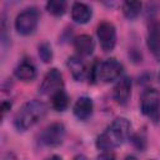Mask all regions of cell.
Instances as JSON below:
<instances>
[{
  "label": "cell",
  "mask_w": 160,
  "mask_h": 160,
  "mask_svg": "<svg viewBox=\"0 0 160 160\" xmlns=\"http://www.w3.org/2000/svg\"><path fill=\"white\" fill-rule=\"evenodd\" d=\"M130 122L125 118H118L115 119L108 129L100 134L96 139V148L102 151L112 150L118 146H120L129 136L130 134Z\"/></svg>",
  "instance_id": "cell-1"
},
{
  "label": "cell",
  "mask_w": 160,
  "mask_h": 160,
  "mask_svg": "<svg viewBox=\"0 0 160 160\" xmlns=\"http://www.w3.org/2000/svg\"><path fill=\"white\" fill-rule=\"evenodd\" d=\"M48 111V106L40 100L25 102L14 118V125L19 131H25L39 122Z\"/></svg>",
  "instance_id": "cell-2"
},
{
  "label": "cell",
  "mask_w": 160,
  "mask_h": 160,
  "mask_svg": "<svg viewBox=\"0 0 160 160\" xmlns=\"http://www.w3.org/2000/svg\"><path fill=\"white\" fill-rule=\"evenodd\" d=\"M122 72V65L116 59H106L101 62H95L91 72H90V80L92 82L101 81V82H111L116 80Z\"/></svg>",
  "instance_id": "cell-3"
},
{
  "label": "cell",
  "mask_w": 160,
  "mask_h": 160,
  "mask_svg": "<svg viewBox=\"0 0 160 160\" xmlns=\"http://www.w3.org/2000/svg\"><path fill=\"white\" fill-rule=\"evenodd\" d=\"M140 104L141 112L156 124L160 120V92L154 88L144 90L141 94Z\"/></svg>",
  "instance_id": "cell-4"
},
{
  "label": "cell",
  "mask_w": 160,
  "mask_h": 160,
  "mask_svg": "<svg viewBox=\"0 0 160 160\" xmlns=\"http://www.w3.org/2000/svg\"><path fill=\"white\" fill-rule=\"evenodd\" d=\"M39 21V12L36 9H26L20 12L15 20V29L21 35H30L35 31Z\"/></svg>",
  "instance_id": "cell-5"
},
{
  "label": "cell",
  "mask_w": 160,
  "mask_h": 160,
  "mask_svg": "<svg viewBox=\"0 0 160 160\" xmlns=\"http://www.w3.org/2000/svg\"><path fill=\"white\" fill-rule=\"evenodd\" d=\"M64 81L62 75L58 69H51L46 72L42 79V82L39 86V92L42 95H54L55 92L62 90Z\"/></svg>",
  "instance_id": "cell-6"
},
{
  "label": "cell",
  "mask_w": 160,
  "mask_h": 160,
  "mask_svg": "<svg viewBox=\"0 0 160 160\" xmlns=\"http://www.w3.org/2000/svg\"><path fill=\"white\" fill-rule=\"evenodd\" d=\"M65 128L61 122H54L46 126L40 134V142L46 146H58L62 142Z\"/></svg>",
  "instance_id": "cell-7"
},
{
  "label": "cell",
  "mask_w": 160,
  "mask_h": 160,
  "mask_svg": "<svg viewBox=\"0 0 160 160\" xmlns=\"http://www.w3.org/2000/svg\"><path fill=\"white\" fill-rule=\"evenodd\" d=\"M100 45L104 51H111L116 44V30L115 26L109 21H102L99 24L96 30Z\"/></svg>",
  "instance_id": "cell-8"
},
{
  "label": "cell",
  "mask_w": 160,
  "mask_h": 160,
  "mask_svg": "<svg viewBox=\"0 0 160 160\" xmlns=\"http://www.w3.org/2000/svg\"><path fill=\"white\" fill-rule=\"evenodd\" d=\"M130 95H131V80L130 78L124 76L116 82L114 88V99L116 100L118 104L124 105L128 102Z\"/></svg>",
  "instance_id": "cell-9"
},
{
  "label": "cell",
  "mask_w": 160,
  "mask_h": 160,
  "mask_svg": "<svg viewBox=\"0 0 160 160\" xmlns=\"http://www.w3.org/2000/svg\"><path fill=\"white\" fill-rule=\"evenodd\" d=\"M92 109H94V104L92 100L88 96H81L76 100L75 105H74V114L78 119L80 120H86L91 116L92 114Z\"/></svg>",
  "instance_id": "cell-10"
},
{
  "label": "cell",
  "mask_w": 160,
  "mask_h": 160,
  "mask_svg": "<svg viewBox=\"0 0 160 160\" xmlns=\"http://www.w3.org/2000/svg\"><path fill=\"white\" fill-rule=\"evenodd\" d=\"M91 9L84 2H75L71 8V19L76 24H86L91 19Z\"/></svg>",
  "instance_id": "cell-11"
},
{
  "label": "cell",
  "mask_w": 160,
  "mask_h": 160,
  "mask_svg": "<svg viewBox=\"0 0 160 160\" xmlns=\"http://www.w3.org/2000/svg\"><path fill=\"white\" fill-rule=\"evenodd\" d=\"M15 76L22 81H31L36 76V69L30 60H22L15 69Z\"/></svg>",
  "instance_id": "cell-12"
},
{
  "label": "cell",
  "mask_w": 160,
  "mask_h": 160,
  "mask_svg": "<svg viewBox=\"0 0 160 160\" xmlns=\"http://www.w3.org/2000/svg\"><path fill=\"white\" fill-rule=\"evenodd\" d=\"M74 48L78 51V54L82 56H88L92 54L95 44L90 35H80L74 40Z\"/></svg>",
  "instance_id": "cell-13"
},
{
  "label": "cell",
  "mask_w": 160,
  "mask_h": 160,
  "mask_svg": "<svg viewBox=\"0 0 160 160\" xmlns=\"http://www.w3.org/2000/svg\"><path fill=\"white\" fill-rule=\"evenodd\" d=\"M68 68L76 81H82L86 75V66L84 61L78 56H71L68 59Z\"/></svg>",
  "instance_id": "cell-14"
},
{
  "label": "cell",
  "mask_w": 160,
  "mask_h": 160,
  "mask_svg": "<svg viewBox=\"0 0 160 160\" xmlns=\"http://www.w3.org/2000/svg\"><path fill=\"white\" fill-rule=\"evenodd\" d=\"M69 105V98L64 90H60L55 92L51 96V106L56 111H64Z\"/></svg>",
  "instance_id": "cell-15"
},
{
  "label": "cell",
  "mask_w": 160,
  "mask_h": 160,
  "mask_svg": "<svg viewBox=\"0 0 160 160\" xmlns=\"http://www.w3.org/2000/svg\"><path fill=\"white\" fill-rule=\"evenodd\" d=\"M140 11H141V2L140 1H125L122 4V12L130 20L138 18Z\"/></svg>",
  "instance_id": "cell-16"
},
{
  "label": "cell",
  "mask_w": 160,
  "mask_h": 160,
  "mask_svg": "<svg viewBox=\"0 0 160 160\" xmlns=\"http://www.w3.org/2000/svg\"><path fill=\"white\" fill-rule=\"evenodd\" d=\"M46 10L54 16H61L66 11V2L62 0H50L46 4Z\"/></svg>",
  "instance_id": "cell-17"
},
{
  "label": "cell",
  "mask_w": 160,
  "mask_h": 160,
  "mask_svg": "<svg viewBox=\"0 0 160 160\" xmlns=\"http://www.w3.org/2000/svg\"><path fill=\"white\" fill-rule=\"evenodd\" d=\"M39 56L44 62H50L52 60V50L48 42H44L39 46Z\"/></svg>",
  "instance_id": "cell-18"
},
{
  "label": "cell",
  "mask_w": 160,
  "mask_h": 160,
  "mask_svg": "<svg viewBox=\"0 0 160 160\" xmlns=\"http://www.w3.org/2000/svg\"><path fill=\"white\" fill-rule=\"evenodd\" d=\"M96 160H115V155L110 151H104L96 158Z\"/></svg>",
  "instance_id": "cell-19"
},
{
  "label": "cell",
  "mask_w": 160,
  "mask_h": 160,
  "mask_svg": "<svg viewBox=\"0 0 160 160\" xmlns=\"http://www.w3.org/2000/svg\"><path fill=\"white\" fill-rule=\"evenodd\" d=\"M10 108H11V102H6V101L2 102V111H4V112H6Z\"/></svg>",
  "instance_id": "cell-20"
},
{
  "label": "cell",
  "mask_w": 160,
  "mask_h": 160,
  "mask_svg": "<svg viewBox=\"0 0 160 160\" xmlns=\"http://www.w3.org/2000/svg\"><path fill=\"white\" fill-rule=\"evenodd\" d=\"M152 52H154V55L156 56V59H158V60H160V44H159V46H158Z\"/></svg>",
  "instance_id": "cell-21"
},
{
  "label": "cell",
  "mask_w": 160,
  "mask_h": 160,
  "mask_svg": "<svg viewBox=\"0 0 160 160\" xmlns=\"http://www.w3.org/2000/svg\"><path fill=\"white\" fill-rule=\"evenodd\" d=\"M46 160H62V159H61V156H59V155H52V156L48 158Z\"/></svg>",
  "instance_id": "cell-22"
},
{
  "label": "cell",
  "mask_w": 160,
  "mask_h": 160,
  "mask_svg": "<svg viewBox=\"0 0 160 160\" xmlns=\"http://www.w3.org/2000/svg\"><path fill=\"white\" fill-rule=\"evenodd\" d=\"M72 160H86V158H85L84 155H76Z\"/></svg>",
  "instance_id": "cell-23"
},
{
  "label": "cell",
  "mask_w": 160,
  "mask_h": 160,
  "mask_svg": "<svg viewBox=\"0 0 160 160\" xmlns=\"http://www.w3.org/2000/svg\"><path fill=\"white\" fill-rule=\"evenodd\" d=\"M124 160H138V159H136L134 155H128V156H126Z\"/></svg>",
  "instance_id": "cell-24"
},
{
  "label": "cell",
  "mask_w": 160,
  "mask_h": 160,
  "mask_svg": "<svg viewBox=\"0 0 160 160\" xmlns=\"http://www.w3.org/2000/svg\"><path fill=\"white\" fill-rule=\"evenodd\" d=\"M159 76H160V75H159Z\"/></svg>",
  "instance_id": "cell-25"
}]
</instances>
